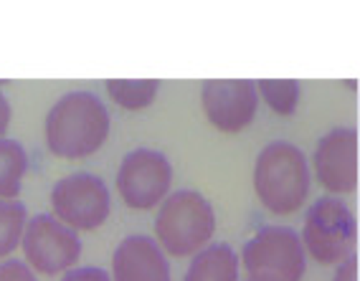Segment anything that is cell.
<instances>
[{"label": "cell", "instance_id": "obj_6", "mask_svg": "<svg viewBox=\"0 0 360 281\" xmlns=\"http://www.w3.org/2000/svg\"><path fill=\"white\" fill-rule=\"evenodd\" d=\"M246 274H266L282 281H302L307 271V254L300 233L290 226H264L238 254Z\"/></svg>", "mask_w": 360, "mask_h": 281}, {"label": "cell", "instance_id": "obj_10", "mask_svg": "<svg viewBox=\"0 0 360 281\" xmlns=\"http://www.w3.org/2000/svg\"><path fill=\"white\" fill-rule=\"evenodd\" d=\"M315 180L330 195H347L358 188V129L335 127L317 140L312 152Z\"/></svg>", "mask_w": 360, "mask_h": 281}, {"label": "cell", "instance_id": "obj_8", "mask_svg": "<svg viewBox=\"0 0 360 281\" xmlns=\"http://www.w3.org/2000/svg\"><path fill=\"white\" fill-rule=\"evenodd\" d=\"M173 162L160 150L137 148L122 157L117 170V192L132 211H153L170 195Z\"/></svg>", "mask_w": 360, "mask_h": 281}, {"label": "cell", "instance_id": "obj_18", "mask_svg": "<svg viewBox=\"0 0 360 281\" xmlns=\"http://www.w3.org/2000/svg\"><path fill=\"white\" fill-rule=\"evenodd\" d=\"M61 281H112V276L102 266H74L61 274Z\"/></svg>", "mask_w": 360, "mask_h": 281}, {"label": "cell", "instance_id": "obj_5", "mask_svg": "<svg viewBox=\"0 0 360 281\" xmlns=\"http://www.w3.org/2000/svg\"><path fill=\"white\" fill-rule=\"evenodd\" d=\"M51 216L71 230H97L112 213V192L99 175L71 173L51 188Z\"/></svg>", "mask_w": 360, "mask_h": 281}, {"label": "cell", "instance_id": "obj_12", "mask_svg": "<svg viewBox=\"0 0 360 281\" xmlns=\"http://www.w3.org/2000/svg\"><path fill=\"white\" fill-rule=\"evenodd\" d=\"M241 261L229 243H208L191 256L183 281H238Z\"/></svg>", "mask_w": 360, "mask_h": 281}, {"label": "cell", "instance_id": "obj_9", "mask_svg": "<svg viewBox=\"0 0 360 281\" xmlns=\"http://www.w3.org/2000/svg\"><path fill=\"white\" fill-rule=\"evenodd\" d=\"M200 104L219 132L236 134L257 119L262 102L251 79H208L200 86Z\"/></svg>", "mask_w": 360, "mask_h": 281}, {"label": "cell", "instance_id": "obj_19", "mask_svg": "<svg viewBox=\"0 0 360 281\" xmlns=\"http://www.w3.org/2000/svg\"><path fill=\"white\" fill-rule=\"evenodd\" d=\"M333 281H358V254H350L335 266Z\"/></svg>", "mask_w": 360, "mask_h": 281}, {"label": "cell", "instance_id": "obj_14", "mask_svg": "<svg viewBox=\"0 0 360 281\" xmlns=\"http://www.w3.org/2000/svg\"><path fill=\"white\" fill-rule=\"evenodd\" d=\"M104 89L117 107L137 112V109H148L158 99L160 81L158 79H142V81H127V79H110L104 81Z\"/></svg>", "mask_w": 360, "mask_h": 281}, {"label": "cell", "instance_id": "obj_17", "mask_svg": "<svg viewBox=\"0 0 360 281\" xmlns=\"http://www.w3.org/2000/svg\"><path fill=\"white\" fill-rule=\"evenodd\" d=\"M0 281H39V276H36V271L26 261L3 259L0 261Z\"/></svg>", "mask_w": 360, "mask_h": 281}, {"label": "cell", "instance_id": "obj_13", "mask_svg": "<svg viewBox=\"0 0 360 281\" xmlns=\"http://www.w3.org/2000/svg\"><path fill=\"white\" fill-rule=\"evenodd\" d=\"M28 173V152L18 140L0 137V200H18Z\"/></svg>", "mask_w": 360, "mask_h": 281}, {"label": "cell", "instance_id": "obj_3", "mask_svg": "<svg viewBox=\"0 0 360 281\" xmlns=\"http://www.w3.org/2000/svg\"><path fill=\"white\" fill-rule=\"evenodd\" d=\"M213 203L198 190L183 188L170 192L155 216V243L173 259H191L213 243L216 233Z\"/></svg>", "mask_w": 360, "mask_h": 281}, {"label": "cell", "instance_id": "obj_2", "mask_svg": "<svg viewBox=\"0 0 360 281\" xmlns=\"http://www.w3.org/2000/svg\"><path fill=\"white\" fill-rule=\"evenodd\" d=\"M312 188L309 160L295 142H269L254 162V192L259 203L274 216L300 211Z\"/></svg>", "mask_w": 360, "mask_h": 281}, {"label": "cell", "instance_id": "obj_15", "mask_svg": "<svg viewBox=\"0 0 360 281\" xmlns=\"http://www.w3.org/2000/svg\"><path fill=\"white\" fill-rule=\"evenodd\" d=\"M257 84L259 102L279 117H292L300 107V96H302V86L297 79H282V81H271V79H262Z\"/></svg>", "mask_w": 360, "mask_h": 281}, {"label": "cell", "instance_id": "obj_7", "mask_svg": "<svg viewBox=\"0 0 360 281\" xmlns=\"http://www.w3.org/2000/svg\"><path fill=\"white\" fill-rule=\"evenodd\" d=\"M23 261L44 276L66 274L77 266L82 259V238L77 230H71L51 213H36L26 221L23 236H20Z\"/></svg>", "mask_w": 360, "mask_h": 281}, {"label": "cell", "instance_id": "obj_1", "mask_svg": "<svg viewBox=\"0 0 360 281\" xmlns=\"http://www.w3.org/2000/svg\"><path fill=\"white\" fill-rule=\"evenodd\" d=\"M112 117L94 91H69L58 96L44 122L49 152L61 160H84L110 140Z\"/></svg>", "mask_w": 360, "mask_h": 281}, {"label": "cell", "instance_id": "obj_4", "mask_svg": "<svg viewBox=\"0 0 360 281\" xmlns=\"http://www.w3.org/2000/svg\"><path fill=\"white\" fill-rule=\"evenodd\" d=\"M304 254L320 266H338L358 246V221L345 200L322 195L304 213L300 233Z\"/></svg>", "mask_w": 360, "mask_h": 281}, {"label": "cell", "instance_id": "obj_21", "mask_svg": "<svg viewBox=\"0 0 360 281\" xmlns=\"http://www.w3.org/2000/svg\"><path fill=\"white\" fill-rule=\"evenodd\" d=\"M244 281H282V279H277V276H266V274H249Z\"/></svg>", "mask_w": 360, "mask_h": 281}, {"label": "cell", "instance_id": "obj_16", "mask_svg": "<svg viewBox=\"0 0 360 281\" xmlns=\"http://www.w3.org/2000/svg\"><path fill=\"white\" fill-rule=\"evenodd\" d=\"M26 221L28 211L20 200H0V261L11 259L20 246Z\"/></svg>", "mask_w": 360, "mask_h": 281}, {"label": "cell", "instance_id": "obj_11", "mask_svg": "<svg viewBox=\"0 0 360 281\" xmlns=\"http://www.w3.org/2000/svg\"><path fill=\"white\" fill-rule=\"evenodd\" d=\"M112 281H173V266L153 236L132 233L112 254Z\"/></svg>", "mask_w": 360, "mask_h": 281}, {"label": "cell", "instance_id": "obj_20", "mask_svg": "<svg viewBox=\"0 0 360 281\" xmlns=\"http://www.w3.org/2000/svg\"><path fill=\"white\" fill-rule=\"evenodd\" d=\"M6 81H0V86H3ZM11 119H13V107H11V102L6 99V94L0 91V137H6L8 127H11Z\"/></svg>", "mask_w": 360, "mask_h": 281}]
</instances>
